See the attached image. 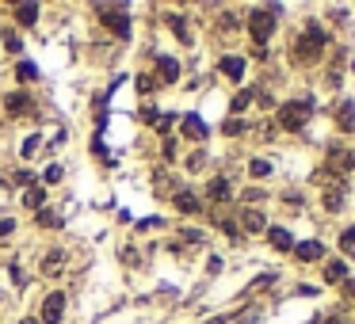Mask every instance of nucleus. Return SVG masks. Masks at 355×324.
<instances>
[{"label":"nucleus","mask_w":355,"mask_h":324,"mask_svg":"<svg viewBox=\"0 0 355 324\" xmlns=\"http://www.w3.org/2000/svg\"><path fill=\"white\" fill-rule=\"evenodd\" d=\"M275 16H283V8H252L248 12V19H245V27H248V39H252V46H268L271 42V35L279 31V19Z\"/></svg>","instance_id":"obj_2"},{"label":"nucleus","mask_w":355,"mask_h":324,"mask_svg":"<svg viewBox=\"0 0 355 324\" xmlns=\"http://www.w3.org/2000/svg\"><path fill=\"white\" fill-rule=\"evenodd\" d=\"M340 172H355V149H347V153H344V164H340Z\"/></svg>","instance_id":"obj_41"},{"label":"nucleus","mask_w":355,"mask_h":324,"mask_svg":"<svg viewBox=\"0 0 355 324\" xmlns=\"http://www.w3.org/2000/svg\"><path fill=\"white\" fill-rule=\"evenodd\" d=\"M291 255H294L298 263H324V260H329V252H324L321 240H298Z\"/></svg>","instance_id":"obj_10"},{"label":"nucleus","mask_w":355,"mask_h":324,"mask_svg":"<svg viewBox=\"0 0 355 324\" xmlns=\"http://www.w3.org/2000/svg\"><path fill=\"white\" fill-rule=\"evenodd\" d=\"M12 179H16L19 187H35V183H39V176H35V168H16V176H12Z\"/></svg>","instance_id":"obj_31"},{"label":"nucleus","mask_w":355,"mask_h":324,"mask_svg":"<svg viewBox=\"0 0 355 324\" xmlns=\"http://www.w3.org/2000/svg\"><path fill=\"white\" fill-rule=\"evenodd\" d=\"M176 80H180V62H176V57H172V54H161V57H157V84H176Z\"/></svg>","instance_id":"obj_15"},{"label":"nucleus","mask_w":355,"mask_h":324,"mask_svg":"<svg viewBox=\"0 0 355 324\" xmlns=\"http://www.w3.org/2000/svg\"><path fill=\"white\" fill-rule=\"evenodd\" d=\"M157 88H161V84H157L153 73H141V77H138V92H141V96H153Z\"/></svg>","instance_id":"obj_30"},{"label":"nucleus","mask_w":355,"mask_h":324,"mask_svg":"<svg viewBox=\"0 0 355 324\" xmlns=\"http://www.w3.org/2000/svg\"><path fill=\"white\" fill-rule=\"evenodd\" d=\"M164 19H168V31L176 35L184 46H191V27H187V16H164Z\"/></svg>","instance_id":"obj_21"},{"label":"nucleus","mask_w":355,"mask_h":324,"mask_svg":"<svg viewBox=\"0 0 355 324\" xmlns=\"http://www.w3.org/2000/svg\"><path fill=\"white\" fill-rule=\"evenodd\" d=\"M35 107V96L27 92V88H16V92H8L4 96V111H8V115H27V111Z\"/></svg>","instance_id":"obj_12"},{"label":"nucleus","mask_w":355,"mask_h":324,"mask_svg":"<svg viewBox=\"0 0 355 324\" xmlns=\"http://www.w3.org/2000/svg\"><path fill=\"white\" fill-rule=\"evenodd\" d=\"M324 84H329V88H340V84H344V73H340V69H329V73H324Z\"/></svg>","instance_id":"obj_38"},{"label":"nucleus","mask_w":355,"mask_h":324,"mask_svg":"<svg viewBox=\"0 0 355 324\" xmlns=\"http://www.w3.org/2000/svg\"><path fill=\"white\" fill-rule=\"evenodd\" d=\"M180 240H184V244H207V233L195 229V225H184V229H180Z\"/></svg>","instance_id":"obj_28"},{"label":"nucleus","mask_w":355,"mask_h":324,"mask_svg":"<svg viewBox=\"0 0 355 324\" xmlns=\"http://www.w3.org/2000/svg\"><path fill=\"white\" fill-rule=\"evenodd\" d=\"M263 237H268V244L275 248V252H294V244H298V240H294V233L286 229V225H268V233H263Z\"/></svg>","instance_id":"obj_11"},{"label":"nucleus","mask_w":355,"mask_h":324,"mask_svg":"<svg viewBox=\"0 0 355 324\" xmlns=\"http://www.w3.org/2000/svg\"><path fill=\"white\" fill-rule=\"evenodd\" d=\"M39 271L46 278H58L65 271V248H50L46 255H42V263H39Z\"/></svg>","instance_id":"obj_16"},{"label":"nucleus","mask_w":355,"mask_h":324,"mask_svg":"<svg viewBox=\"0 0 355 324\" xmlns=\"http://www.w3.org/2000/svg\"><path fill=\"white\" fill-rule=\"evenodd\" d=\"M96 16H100L103 27H111V31L119 35V39H130L134 35V24H130V12L123 8V4H111V8H96Z\"/></svg>","instance_id":"obj_5"},{"label":"nucleus","mask_w":355,"mask_h":324,"mask_svg":"<svg viewBox=\"0 0 355 324\" xmlns=\"http://www.w3.org/2000/svg\"><path fill=\"white\" fill-rule=\"evenodd\" d=\"M347 278H352V267H347L344 255H332V260L321 263V282L324 286H344Z\"/></svg>","instance_id":"obj_6"},{"label":"nucleus","mask_w":355,"mask_h":324,"mask_svg":"<svg viewBox=\"0 0 355 324\" xmlns=\"http://www.w3.org/2000/svg\"><path fill=\"white\" fill-rule=\"evenodd\" d=\"M39 16H42L39 4H16V8H12V19H16L19 27H35V24H39Z\"/></svg>","instance_id":"obj_19"},{"label":"nucleus","mask_w":355,"mask_h":324,"mask_svg":"<svg viewBox=\"0 0 355 324\" xmlns=\"http://www.w3.org/2000/svg\"><path fill=\"white\" fill-rule=\"evenodd\" d=\"M222 134H225V138H241V134H248V123H245V118H225V123H222Z\"/></svg>","instance_id":"obj_26"},{"label":"nucleus","mask_w":355,"mask_h":324,"mask_svg":"<svg viewBox=\"0 0 355 324\" xmlns=\"http://www.w3.org/2000/svg\"><path fill=\"white\" fill-rule=\"evenodd\" d=\"M218 73H222L230 84H241V80H245V73H248V62L241 54H222V57H218Z\"/></svg>","instance_id":"obj_8"},{"label":"nucleus","mask_w":355,"mask_h":324,"mask_svg":"<svg viewBox=\"0 0 355 324\" xmlns=\"http://www.w3.org/2000/svg\"><path fill=\"white\" fill-rule=\"evenodd\" d=\"M336 244H340V252H344V260H355V225H347V229H340Z\"/></svg>","instance_id":"obj_23"},{"label":"nucleus","mask_w":355,"mask_h":324,"mask_svg":"<svg viewBox=\"0 0 355 324\" xmlns=\"http://www.w3.org/2000/svg\"><path fill=\"white\" fill-rule=\"evenodd\" d=\"M123 263H126V267H141V252L126 244V248H123Z\"/></svg>","instance_id":"obj_33"},{"label":"nucleus","mask_w":355,"mask_h":324,"mask_svg":"<svg viewBox=\"0 0 355 324\" xmlns=\"http://www.w3.org/2000/svg\"><path fill=\"white\" fill-rule=\"evenodd\" d=\"M65 309H69V294H65V290L42 294V301H39V324H62Z\"/></svg>","instance_id":"obj_4"},{"label":"nucleus","mask_w":355,"mask_h":324,"mask_svg":"<svg viewBox=\"0 0 355 324\" xmlns=\"http://www.w3.org/2000/svg\"><path fill=\"white\" fill-rule=\"evenodd\" d=\"M24 206L31 210V214H39V210H46V206H50V191H46L42 183L27 187V191H24Z\"/></svg>","instance_id":"obj_17"},{"label":"nucleus","mask_w":355,"mask_h":324,"mask_svg":"<svg viewBox=\"0 0 355 324\" xmlns=\"http://www.w3.org/2000/svg\"><path fill=\"white\" fill-rule=\"evenodd\" d=\"M291 50H294L291 57L298 65H317L324 57V50H329V31H324L317 19H306V24H302V35L291 42Z\"/></svg>","instance_id":"obj_1"},{"label":"nucleus","mask_w":355,"mask_h":324,"mask_svg":"<svg viewBox=\"0 0 355 324\" xmlns=\"http://www.w3.org/2000/svg\"><path fill=\"white\" fill-rule=\"evenodd\" d=\"M202 161H207V153H191V156H187V168H202Z\"/></svg>","instance_id":"obj_42"},{"label":"nucleus","mask_w":355,"mask_h":324,"mask_svg":"<svg viewBox=\"0 0 355 324\" xmlns=\"http://www.w3.org/2000/svg\"><path fill=\"white\" fill-rule=\"evenodd\" d=\"M207 195L210 202H218V206H222V202H233V183H230V176H210V183H207Z\"/></svg>","instance_id":"obj_13"},{"label":"nucleus","mask_w":355,"mask_h":324,"mask_svg":"<svg viewBox=\"0 0 355 324\" xmlns=\"http://www.w3.org/2000/svg\"><path fill=\"white\" fill-rule=\"evenodd\" d=\"M252 57L256 62H268V46H252Z\"/></svg>","instance_id":"obj_43"},{"label":"nucleus","mask_w":355,"mask_h":324,"mask_svg":"<svg viewBox=\"0 0 355 324\" xmlns=\"http://www.w3.org/2000/svg\"><path fill=\"white\" fill-rule=\"evenodd\" d=\"M172 206H176L180 214H187V217H199L202 210H207V206H202V199H199L195 191H176V195H172Z\"/></svg>","instance_id":"obj_14"},{"label":"nucleus","mask_w":355,"mask_h":324,"mask_svg":"<svg viewBox=\"0 0 355 324\" xmlns=\"http://www.w3.org/2000/svg\"><path fill=\"white\" fill-rule=\"evenodd\" d=\"M16 80L19 84H35V80H39V69H35L31 62H19L16 65Z\"/></svg>","instance_id":"obj_27"},{"label":"nucleus","mask_w":355,"mask_h":324,"mask_svg":"<svg viewBox=\"0 0 355 324\" xmlns=\"http://www.w3.org/2000/svg\"><path fill=\"white\" fill-rule=\"evenodd\" d=\"M16 233V217H0V240H8Z\"/></svg>","instance_id":"obj_35"},{"label":"nucleus","mask_w":355,"mask_h":324,"mask_svg":"<svg viewBox=\"0 0 355 324\" xmlns=\"http://www.w3.org/2000/svg\"><path fill=\"white\" fill-rule=\"evenodd\" d=\"M39 141H42L39 134H31V138L24 141V156H35V153H39Z\"/></svg>","instance_id":"obj_39"},{"label":"nucleus","mask_w":355,"mask_h":324,"mask_svg":"<svg viewBox=\"0 0 355 324\" xmlns=\"http://www.w3.org/2000/svg\"><path fill=\"white\" fill-rule=\"evenodd\" d=\"M35 225H39V229H62V217L46 206V210H39V214H35Z\"/></svg>","instance_id":"obj_25"},{"label":"nucleus","mask_w":355,"mask_h":324,"mask_svg":"<svg viewBox=\"0 0 355 324\" xmlns=\"http://www.w3.org/2000/svg\"><path fill=\"white\" fill-rule=\"evenodd\" d=\"M180 126H184V138H191V141H207L210 138L207 123H202L199 115H184V118H180Z\"/></svg>","instance_id":"obj_18"},{"label":"nucleus","mask_w":355,"mask_h":324,"mask_svg":"<svg viewBox=\"0 0 355 324\" xmlns=\"http://www.w3.org/2000/svg\"><path fill=\"white\" fill-rule=\"evenodd\" d=\"M176 141H180V138H164V145H161V156H164V161H176Z\"/></svg>","instance_id":"obj_36"},{"label":"nucleus","mask_w":355,"mask_h":324,"mask_svg":"<svg viewBox=\"0 0 355 324\" xmlns=\"http://www.w3.org/2000/svg\"><path fill=\"white\" fill-rule=\"evenodd\" d=\"M324 324H347V321L340 313H329V316H324Z\"/></svg>","instance_id":"obj_44"},{"label":"nucleus","mask_w":355,"mask_h":324,"mask_svg":"<svg viewBox=\"0 0 355 324\" xmlns=\"http://www.w3.org/2000/svg\"><path fill=\"white\" fill-rule=\"evenodd\" d=\"M252 100H256V88H241V92L230 100V115H233V118H241L248 107H252Z\"/></svg>","instance_id":"obj_20"},{"label":"nucleus","mask_w":355,"mask_h":324,"mask_svg":"<svg viewBox=\"0 0 355 324\" xmlns=\"http://www.w3.org/2000/svg\"><path fill=\"white\" fill-rule=\"evenodd\" d=\"M283 202H286L291 210H302V206H306V195H298V191H286V195H283Z\"/></svg>","instance_id":"obj_34"},{"label":"nucleus","mask_w":355,"mask_h":324,"mask_svg":"<svg viewBox=\"0 0 355 324\" xmlns=\"http://www.w3.org/2000/svg\"><path fill=\"white\" fill-rule=\"evenodd\" d=\"M329 115H332V126L340 134H355V100H340Z\"/></svg>","instance_id":"obj_9"},{"label":"nucleus","mask_w":355,"mask_h":324,"mask_svg":"<svg viewBox=\"0 0 355 324\" xmlns=\"http://www.w3.org/2000/svg\"><path fill=\"white\" fill-rule=\"evenodd\" d=\"M294 294H298V298H321V286H313V282H298V286H294Z\"/></svg>","instance_id":"obj_32"},{"label":"nucleus","mask_w":355,"mask_h":324,"mask_svg":"<svg viewBox=\"0 0 355 324\" xmlns=\"http://www.w3.org/2000/svg\"><path fill=\"white\" fill-rule=\"evenodd\" d=\"M222 267H225L222 255H210V260H207V275H222Z\"/></svg>","instance_id":"obj_37"},{"label":"nucleus","mask_w":355,"mask_h":324,"mask_svg":"<svg viewBox=\"0 0 355 324\" xmlns=\"http://www.w3.org/2000/svg\"><path fill=\"white\" fill-rule=\"evenodd\" d=\"M309 115H313V100H309V96L306 100H286L283 107L275 111V126L286 134H302L309 123Z\"/></svg>","instance_id":"obj_3"},{"label":"nucleus","mask_w":355,"mask_h":324,"mask_svg":"<svg viewBox=\"0 0 355 324\" xmlns=\"http://www.w3.org/2000/svg\"><path fill=\"white\" fill-rule=\"evenodd\" d=\"M271 172H275V164L263 161V156H252V161H248V176L252 179H271Z\"/></svg>","instance_id":"obj_22"},{"label":"nucleus","mask_w":355,"mask_h":324,"mask_svg":"<svg viewBox=\"0 0 355 324\" xmlns=\"http://www.w3.org/2000/svg\"><path fill=\"white\" fill-rule=\"evenodd\" d=\"M19 324H39V316H24V321H19Z\"/></svg>","instance_id":"obj_45"},{"label":"nucleus","mask_w":355,"mask_h":324,"mask_svg":"<svg viewBox=\"0 0 355 324\" xmlns=\"http://www.w3.org/2000/svg\"><path fill=\"white\" fill-rule=\"evenodd\" d=\"M0 46H4V50H8V54L12 57H19V54H24V39H19V35H4V39H0Z\"/></svg>","instance_id":"obj_29"},{"label":"nucleus","mask_w":355,"mask_h":324,"mask_svg":"<svg viewBox=\"0 0 355 324\" xmlns=\"http://www.w3.org/2000/svg\"><path fill=\"white\" fill-rule=\"evenodd\" d=\"M62 179H65L62 164H46V168H42V176H39V183L42 187H54V183H62Z\"/></svg>","instance_id":"obj_24"},{"label":"nucleus","mask_w":355,"mask_h":324,"mask_svg":"<svg viewBox=\"0 0 355 324\" xmlns=\"http://www.w3.org/2000/svg\"><path fill=\"white\" fill-rule=\"evenodd\" d=\"M329 19L332 24H347V8H329Z\"/></svg>","instance_id":"obj_40"},{"label":"nucleus","mask_w":355,"mask_h":324,"mask_svg":"<svg viewBox=\"0 0 355 324\" xmlns=\"http://www.w3.org/2000/svg\"><path fill=\"white\" fill-rule=\"evenodd\" d=\"M268 217H263V210H252V206H245L241 210V217H237V229H241V237H260V233H268Z\"/></svg>","instance_id":"obj_7"}]
</instances>
